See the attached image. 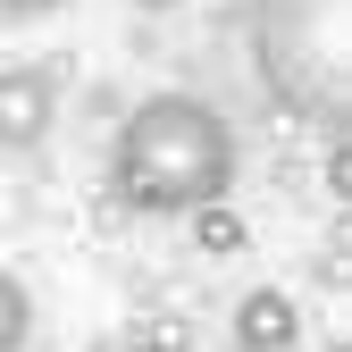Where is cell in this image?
Returning a JSON list of instances; mask_svg holds the SVG:
<instances>
[{"mask_svg":"<svg viewBox=\"0 0 352 352\" xmlns=\"http://www.w3.org/2000/svg\"><path fill=\"white\" fill-rule=\"evenodd\" d=\"M235 118L201 93H143L109 135V193L151 218H193L235 193Z\"/></svg>","mask_w":352,"mask_h":352,"instance_id":"1","label":"cell"},{"mask_svg":"<svg viewBox=\"0 0 352 352\" xmlns=\"http://www.w3.org/2000/svg\"><path fill=\"white\" fill-rule=\"evenodd\" d=\"M344 9L352 0H252L243 42H252V76L294 126L336 135L352 109V51H344Z\"/></svg>","mask_w":352,"mask_h":352,"instance_id":"2","label":"cell"},{"mask_svg":"<svg viewBox=\"0 0 352 352\" xmlns=\"http://www.w3.org/2000/svg\"><path fill=\"white\" fill-rule=\"evenodd\" d=\"M51 126H59V84H51V67L9 59V67H0V151L25 160V151L51 143Z\"/></svg>","mask_w":352,"mask_h":352,"instance_id":"3","label":"cell"},{"mask_svg":"<svg viewBox=\"0 0 352 352\" xmlns=\"http://www.w3.org/2000/svg\"><path fill=\"white\" fill-rule=\"evenodd\" d=\"M302 344V302L285 285H252L235 302V352H294Z\"/></svg>","mask_w":352,"mask_h":352,"instance_id":"4","label":"cell"},{"mask_svg":"<svg viewBox=\"0 0 352 352\" xmlns=\"http://www.w3.org/2000/svg\"><path fill=\"white\" fill-rule=\"evenodd\" d=\"M185 227H193V243H201V252H218V260H235V252L252 243V227L235 218V201H210V210H193Z\"/></svg>","mask_w":352,"mask_h":352,"instance_id":"5","label":"cell"},{"mask_svg":"<svg viewBox=\"0 0 352 352\" xmlns=\"http://www.w3.org/2000/svg\"><path fill=\"white\" fill-rule=\"evenodd\" d=\"M25 336H34V294L0 269V352H25Z\"/></svg>","mask_w":352,"mask_h":352,"instance_id":"6","label":"cell"},{"mask_svg":"<svg viewBox=\"0 0 352 352\" xmlns=\"http://www.w3.org/2000/svg\"><path fill=\"white\" fill-rule=\"evenodd\" d=\"M327 193H352V143H327Z\"/></svg>","mask_w":352,"mask_h":352,"instance_id":"7","label":"cell"},{"mask_svg":"<svg viewBox=\"0 0 352 352\" xmlns=\"http://www.w3.org/2000/svg\"><path fill=\"white\" fill-rule=\"evenodd\" d=\"M51 9H67V0H0V17H51Z\"/></svg>","mask_w":352,"mask_h":352,"instance_id":"8","label":"cell"},{"mask_svg":"<svg viewBox=\"0 0 352 352\" xmlns=\"http://www.w3.org/2000/svg\"><path fill=\"white\" fill-rule=\"evenodd\" d=\"M135 9H176V0H135Z\"/></svg>","mask_w":352,"mask_h":352,"instance_id":"9","label":"cell"},{"mask_svg":"<svg viewBox=\"0 0 352 352\" xmlns=\"http://www.w3.org/2000/svg\"><path fill=\"white\" fill-rule=\"evenodd\" d=\"M135 352H176V344H135Z\"/></svg>","mask_w":352,"mask_h":352,"instance_id":"10","label":"cell"},{"mask_svg":"<svg viewBox=\"0 0 352 352\" xmlns=\"http://www.w3.org/2000/svg\"><path fill=\"white\" fill-rule=\"evenodd\" d=\"M336 352H344V344H336Z\"/></svg>","mask_w":352,"mask_h":352,"instance_id":"11","label":"cell"}]
</instances>
